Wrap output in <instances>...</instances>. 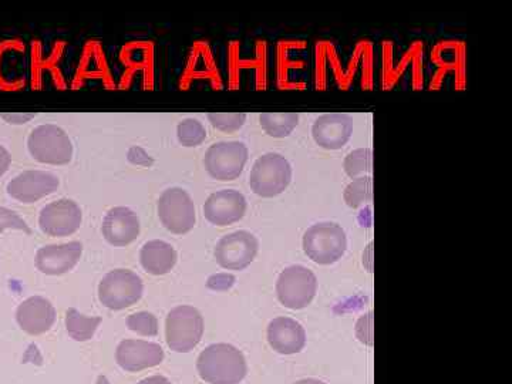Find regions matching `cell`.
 <instances>
[{
    "label": "cell",
    "mask_w": 512,
    "mask_h": 384,
    "mask_svg": "<svg viewBox=\"0 0 512 384\" xmlns=\"http://www.w3.org/2000/svg\"><path fill=\"white\" fill-rule=\"evenodd\" d=\"M197 372L208 384H239L247 377V359L229 343H214L198 356Z\"/></svg>",
    "instance_id": "6da1fadb"
},
{
    "label": "cell",
    "mask_w": 512,
    "mask_h": 384,
    "mask_svg": "<svg viewBox=\"0 0 512 384\" xmlns=\"http://www.w3.org/2000/svg\"><path fill=\"white\" fill-rule=\"evenodd\" d=\"M348 249L345 229L335 222L312 225L303 235V251L318 265H333Z\"/></svg>",
    "instance_id": "7a4b0ae2"
},
{
    "label": "cell",
    "mask_w": 512,
    "mask_h": 384,
    "mask_svg": "<svg viewBox=\"0 0 512 384\" xmlns=\"http://www.w3.org/2000/svg\"><path fill=\"white\" fill-rule=\"evenodd\" d=\"M204 318L194 306H177L165 319V340L175 353H190L204 336Z\"/></svg>",
    "instance_id": "3957f363"
},
{
    "label": "cell",
    "mask_w": 512,
    "mask_h": 384,
    "mask_svg": "<svg viewBox=\"0 0 512 384\" xmlns=\"http://www.w3.org/2000/svg\"><path fill=\"white\" fill-rule=\"evenodd\" d=\"M143 279L128 269H114L104 275L99 285V301L110 311H124L143 298Z\"/></svg>",
    "instance_id": "277c9868"
},
{
    "label": "cell",
    "mask_w": 512,
    "mask_h": 384,
    "mask_svg": "<svg viewBox=\"0 0 512 384\" xmlns=\"http://www.w3.org/2000/svg\"><path fill=\"white\" fill-rule=\"evenodd\" d=\"M291 181V164L278 153H268L259 157L249 174L251 190L262 198L278 197L289 187Z\"/></svg>",
    "instance_id": "5b68a950"
},
{
    "label": "cell",
    "mask_w": 512,
    "mask_h": 384,
    "mask_svg": "<svg viewBox=\"0 0 512 384\" xmlns=\"http://www.w3.org/2000/svg\"><path fill=\"white\" fill-rule=\"evenodd\" d=\"M30 156L42 164L66 165L73 158V144L62 127L43 124L33 128L28 138Z\"/></svg>",
    "instance_id": "8992f818"
},
{
    "label": "cell",
    "mask_w": 512,
    "mask_h": 384,
    "mask_svg": "<svg viewBox=\"0 0 512 384\" xmlns=\"http://www.w3.org/2000/svg\"><path fill=\"white\" fill-rule=\"evenodd\" d=\"M318 292V279L302 265L285 268L276 282V295L285 308L301 311L308 308Z\"/></svg>",
    "instance_id": "52a82bcc"
},
{
    "label": "cell",
    "mask_w": 512,
    "mask_h": 384,
    "mask_svg": "<svg viewBox=\"0 0 512 384\" xmlns=\"http://www.w3.org/2000/svg\"><path fill=\"white\" fill-rule=\"evenodd\" d=\"M157 212L161 224L171 234H188L197 222L194 201L183 188L175 187L165 190L158 200Z\"/></svg>",
    "instance_id": "ba28073f"
},
{
    "label": "cell",
    "mask_w": 512,
    "mask_h": 384,
    "mask_svg": "<svg viewBox=\"0 0 512 384\" xmlns=\"http://www.w3.org/2000/svg\"><path fill=\"white\" fill-rule=\"evenodd\" d=\"M248 156V148L244 143L222 141L208 148L205 153V170L214 180L234 181L244 171Z\"/></svg>",
    "instance_id": "9c48e42d"
},
{
    "label": "cell",
    "mask_w": 512,
    "mask_h": 384,
    "mask_svg": "<svg viewBox=\"0 0 512 384\" xmlns=\"http://www.w3.org/2000/svg\"><path fill=\"white\" fill-rule=\"evenodd\" d=\"M259 241L248 231H237L222 237L215 245L214 258L227 271H244L255 261Z\"/></svg>",
    "instance_id": "30bf717a"
},
{
    "label": "cell",
    "mask_w": 512,
    "mask_h": 384,
    "mask_svg": "<svg viewBox=\"0 0 512 384\" xmlns=\"http://www.w3.org/2000/svg\"><path fill=\"white\" fill-rule=\"evenodd\" d=\"M83 214L77 202L62 198L42 208L39 227L49 237L64 238L76 234L82 227Z\"/></svg>",
    "instance_id": "8fae6325"
},
{
    "label": "cell",
    "mask_w": 512,
    "mask_h": 384,
    "mask_svg": "<svg viewBox=\"0 0 512 384\" xmlns=\"http://www.w3.org/2000/svg\"><path fill=\"white\" fill-rule=\"evenodd\" d=\"M60 187V180L55 174L47 171L29 170L16 175L8 184V194L13 200L22 204H33L55 194Z\"/></svg>",
    "instance_id": "7c38bea8"
},
{
    "label": "cell",
    "mask_w": 512,
    "mask_h": 384,
    "mask_svg": "<svg viewBox=\"0 0 512 384\" xmlns=\"http://www.w3.org/2000/svg\"><path fill=\"white\" fill-rule=\"evenodd\" d=\"M164 350L158 343L126 339L119 343L116 362L128 373L143 372L164 362Z\"/></svg>",
    "instance_id": "4fadbf2b"
},
{
    "label": "cell",
    "mask_w": 512,
    "mask_h": 384,
    "mask_svg": "<svg viewBox=\"0 0 512 384\" xmlns=\"http://www.w3.org/2000/svg\"><path fill=\"white\" fill-rule=\"evenodd\" d=\"M202 210L210 224L215 227H228L245 217L247 200L239 191H217L208 197Z\"/></svg>",
    "instance_id": "5bb4252c"
},
{
    "label": "cell",
    "mask_w": 512,
    "mask_h": 384,
    "mask_svg": "<svg viewBox=\"0 0 512 384\" xmlns=\"http://www.w3.org/2000/svg\"><path fill=\"white\" fill-rule=\"evenodd\" d=\"M55 306L43 296H30L16 309V322L30 336L45 335L55 325Z\"/></svg>",
    "instance_id": "9a60e30c"
},
{
    "label": "cell",
    "mask_w": 512,
    "mask_h": 384,
    "mask_svg": "<svg viewBox=\"0 0 512 384\" xmlns=\"http://www.w3.org/2000/svg\"><path fill=\"white\" fill-rule=\"evenodd\" d=\"M83 255L82 242L69 244L46 245L36 252V268L42 274L60 276L73 271Z\"/></svg>",
    "instance_id": "2e32d148"
},
{
    "label": "cell",
    "mask_w": 512,
    "mask_h": 384,
    "mask_svg": "<svg viewBox=\"0 0 512 384\" xmlns=\"http://www.w3.org/2000/svg\"><path fill=\"white\" fill-rule=\"evenodd\" d=\"M140 218L127 207L111 208L104 217L101 232L110 245L116 248L133 244L140 235Z\"/></svg>",
    "instance_id": "e0dca14e"
},
{
    "label": "cell",
    "mask_w": 512,
    "mask_h": 384,
    "mask_svg": "<svg viewBox=\"0 0 512 384\" xmlns=\"http://www.w3.org/2000/svg\"><path fill=\"white\" fill-rule=\"evenodd\" d=\"M352 134L353 120L343 113L323 114L312 127L313 140L325 150H340L348 144Z\"/></svg>",
    "instance_id": "ac0fdd59"
},
{
    "label": "cell",
    "mask_w": 512,
    "mask_h": 384,
    "mask_svg": "<svg viewBox=\"0 0 512 384\" xmlns=\"http://www.w3.org/2000/svg\"><path fill=\"white\" fill-rule=\"evenodd\" d=\"M268 343L279 355H296L306 345V332L298 320L276 318L268 326Z\"/></svg>",
    "instance_id": "d6986e66"
},
{
    "label": "cell",
    "mask_w": 512,
    "mask_h": 384,
    "mask_svg": "<svg viewBox=\"0 0 512 384\" xmlns=\"http://www.w3.org/2000/svg\"><path fill=\"white\" fill-rule=\"evenodd\" d=\"M177 251L168 242L154 239L143 245L140 251V264L147 274L163 276L170 274L177 264Z\"/></svg>",
    "instance_id": "ffe728a7"
},
{
    "label": "cell",
    "mask_w": 512,
    "mask_h": 384,
    "mask_svg": "<svg viewBox=\"0 0 512 384\" xmlns=\"http://www.w3.org/2000/svg\"><path fill=\"white\" fill-rule=\"evenodd\" d=\"M101 318L99 316H86L77 311V309L70 308L66 312V330L70 338L76 342H87L92 340L99 329Z\"/></svg>",
    "instance_id": "44dd1931"
},
{
    "label": "cell",
    "mask_w": 512,
    "mask_h": 384,
    "mask_svg": "<svg viewBox=\"0 0 512 384\" xmlns=\"http://www.w3.org/2000/svg\"><path fill=\"white\" fill-rule=\"evenodd\" d=\"M261 127L268 136L285 138L291 136L292 131L298 127V113H264L259 117Z\"/></svg>",
    "instance_id": "7402d4cb"
},
{
    "label": "cell",
    "mask_w": 512,
    "mask_h": 384,
    "mask_svg": "<svg viewBox=\"0 0 512 384\" xmlns=\"http://www.w3.org/2000/svg\"><path fill=\"white\" fill-rule=\"evenodd\" d=\"M343 198H345L348 207L353 208V210L372 201V178H355V180L346 187L345 192H343Z\"/></svg>",
    "instance_id": "603a6c76"
},
{
    "label": "cell",
    "mask_w": 512,
    "mask_h": 384,
    "mask_svg": "<svg viewBox=\"0 0 512 384\" xmlns=\"http://www.w3.org/2000/svg\"><path fill=\"white\" fill-rule=\"evenodd\" d=\"M178 141L184 147L192 148L201 146L207 138V130L202 126L200 121L195 119H187L181 121L177 127Z\"/></svg>",
    "instance_id": "cb8c5ba5"
},
{
    "label": "cell",
    "mask_w": 512,
    "mask_h": 384,
    "mask_svg": "<svg viewBox=\"0 0 512 384\" xmlns=\"http://www.w3.org/2000/svg\"><path fill=\"white\" fill-rule=\"evenodd\" d=\"M372 158L373 153L370 148H357V150L352 151L346 156L345 163H343L346 174L350 178H356L357 175L370 173L372 171Z\"/></svg>",
    "instance_id": "d4e9b609"
},
{
    "label": "cell",
    "mask_w": 512,
    "mask_h": 384,
    "mask_svg": "<svg viewBox=\"0 0 512 384\" xmlns=\"http://www.w3.org/2000/svg\"><path fill=\"white\" fill-rule=\"evenodd\" d=\"M127 328L146 338H156L158 335V319L154 313L137 312L127 318Z\"/></svg>",
    "instance_id": "484cf974"
},
{
    "label": "cell",
    "mask_w": 512,
    "mask_h": 384,
    "mask_svg": "<svg viewBox=\"0 0 512 384\" xmlns=\"http://www.w3.org/2000/svg\"><path fill=\"white\" fill-rule=\"evenodd\" d=\"M208 120H210L212 127L229 134L235 133V131L241 130L244 127L245 121H247V114L210 113L208 114Z\"/></svg>",
    "instance_id": "4316f807"
},
{
    "label": "cell",
    "mask_w": 512,
    "mask_h": 384,
    "mask_svg": "<svg viewBox=\"0 0 512 384\" xmlns=\"http://www.w3.org/2000/svg\"><path fill=\"white\" fill-rule=\"evenodd\" d=\"M8 229H16V231H23L26 234H32V229L26 224L23 218L19 217L18 212L9 210L6 207H0V232L8 231Z\"/></svg>",
    "instance_id": "83f0119b"
},
{
    "label": "cell",
    "mask_w": 512,
    "mask_h": 384,
    "mask_svg": "<svg viewBox=\"0 0 512 384\" xmlns=\"http://www.w3.org/2000/svg\"><path fill=\"white\" fill-rule=\"evenodd\" d=\"M127 160L131 164L137 165V167H151L154 164V158L148 156V153L144 148L134 146L128 150Z\"/></svg>",
    "instance_id": "f1b7e54d"
},
{
    "label": "cell",
    "mask_w": 512,
    "mask_h": 384,
    "mask_svg": "<svg viewBox=\"0 0 512 384\" xmlns=\"http://www.w3.org/2000/svg\"><path fill=\"white\" fill-rule=\"evenodd\" d=\"M235 284V276L231 274H217L212 275L208 279V288L212 291H228Z\"/></svg>",
    "instance_id": "f546056e"
},
{
    "label": "cell",
    "mask_w": 512,
    "mask_h": 384,
    "mask_svg": "<svg viewBox=\"0 0 512 384\" xmlns=\"http://www.w3.org/2000/svg\"><path fill=\"white\" fill-rule=\"evenodd\" d=\"M3 119L8 121L9 124H25L28 123L29 120L35 119V113H12V114H3Z\"/></svg>",
    "instance_id": "4dcf8cb0"
},
{
    "label": "cell",
    "mask_w": 512,
    "mask_h": 384,
    "mask_svg": "<svg viewBox=\"0 0 512 384\" xmlns=\"http://www.w3.org/2000/svg\"><path fill=\"white\" fill-rule=\"evenodd\" d=\"M10 164H12V156H10L9 151L0 144V177L8 173Z\"/></svg>",
    "instance_id": "1f68e13d"
},
{
    "label": "cell",
    "mask_w": 512,
    "mask_h": 384,
    "mask_svg": "<svg viewBox=\"0 0 512 384\" xmlns=\"http://www.w3.org/2000/svg\"><path fill=\"white\" fill-rule=\"evenodd\" d=\"M137 384H173L170 382V380L167 379L165 376L161 375H154L147 377V379L141 380V382H138Z\"/></svg>",
    "instance_id": "d6a6232c"
},
{
    "label": "cell",
    "mask_w": 512,
    "mask_h": 384,
    "mask_svg": "<svg viewBox=\"0 0 512 384\" xmlns=\"http://www.w3.org/2000/svg\"><path fill=\"white\" fill-rule=\"evenodd\" d=\"M295 384H326V383H323L322 380H318V379H303V380H299V382H296Z\"/></svg>",
    "instance_id": "836d02e7"
},
{
    "label": "cell",
    "mask_w": 512,
    "mask_h": 384,
    "mask_svg": "<svg viewBox=\"0 0 512 384\" xmlns=\"http://www.w3.org/2000/svg\"><path fill=\"white\" fill-rule=\"evenodd\" d=\"M96 384H110V382L107 380L106 376H100Z\"/></svg>",
    "instance_id": "e575fe53"
}]
</instances>
